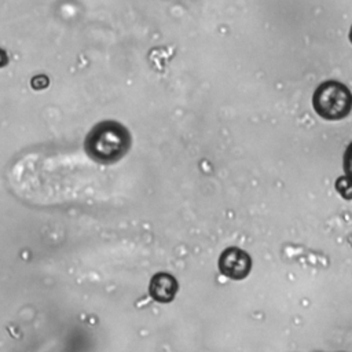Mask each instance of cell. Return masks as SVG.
Listing matches in <instances>:
<instances>
[{"label":"cell","instance_id":"1","mask_svg":"<svg viewBox=\"0 0 352 352\" xmlns=\"http://www.w3.org/2000/svg\"><path fill=\"white\" fill-rule=\"evenodd\" d=\"M312 106L316 114L324 120H341L346 117L352 109V95L342 82L327 80L315 89Z\"/></svg>","mask_w":352,"mask_h":352},{"label":"cell","instance_id":"2","mask_svg":"<svg viewBox=\"0 0 352 352\" xmlns=\"http://www.w3.org/2000/svg\"><path fill=\"white\" fill-rule=\"evenodd\" d=\"M88 153L100 162L117 161L128 148V136L120 125L102 124L87 142Z\"/></svg>","mask_w":352,"mask_h":352},{"label":"cell","instance_id":"3","mask_svg":"<svg viewBox=\"0 0 352 352\" xmlns=\"http://www.w3.org/2000/svg\"><path fill=\"white\" fill-rule=\"evenodd\" d=\"M219 270L224 276L241 280L249 275L252 270V258L243 249L231 246L224 249L220 254Z\"/></svg>","mask_w":352,"mask_h":352},{"label":"cell","instance_id":"4","mask_svg":"<svg viewBox=\"0 0 352 352\" xmlns=\"http://www.w3.org/2000/svg\"><path fill=\"white\" fill-rule=\"evenodd\" d=\"M177 287V280L172 275L166 272H158L151 278L148 292L155 301L169 302L175 298Z\"/></svg>","mask_w":352,"mask_h":352},{"label":"cell","instance_id":"5","mask_svg":"<svg viewBox=\"0 0 352 352\" xmlns=\"http://www.w3.org/2000/svg\"><path fill=\"white\" fill-rule=\"evenodd\" d=\"M336 190L344 199H352V180L346 176H340L336 180Z\"/></svg>","mask_w":352,"mask_h":352},{"label":"cell","instance_id":"6","mask_svg":"<svg viewBox=\"0 0 352 352\" xmlns=\"http://www.w3.org/2000/svg\"><path fill=\"white\" fill-rule=\"evenodd\" d=\"M342 165H344V172L348 179L352 180V142L348 144L344 158H342Z\"/></svg>","mask_w":352,"mask_h":352},{"label":"cell","instance_id":"7","mask_svg":"<svg viewBox=\"0 0 352 352\" xmlns=\"http://www.w3.org/2000/svg\"><path fill=\"white\" fill-rule=\"evenodd\" d=\"M349 40H351V43H352V26H351V30H349Z\"/></svg>","mask_w":352,"mask_h":352}]
</instances>
